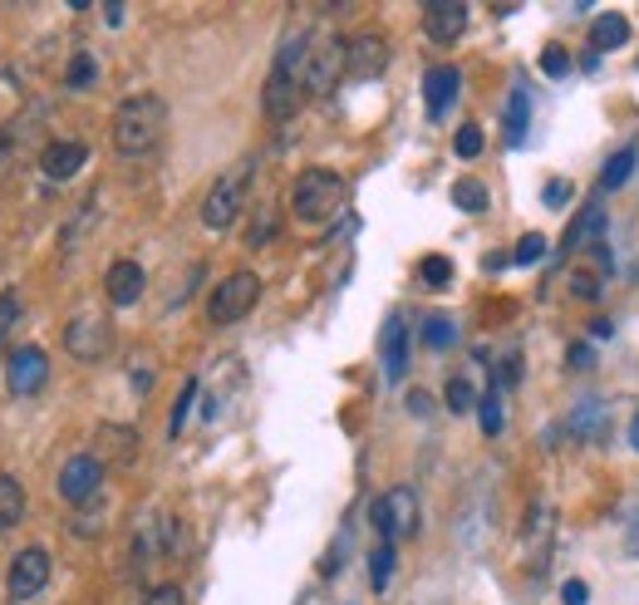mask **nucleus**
I'll return each instance as SVG.
<instances>
[{"label":"nucleus","mask_w":639,"mask_h":605,"mask_svg":"<svg viewBox=\"0 0 639 605\" xmlns=\"http://www.w3.org/2000/svg\"><path fill=\"white\" fill-rule=\"evenodd\" d=\"M629 40V21L619 11H610V15H600L595 25H590V45H595V55H605V50H619V45Z\"/></svg>","instance_id":"19"},{"label":"nucleus","mask_w":639,"mask_h":605,"mask_svg":"<svg viewBox=\"0 0 639 605\" xmlns=\"http://www.w3.org/2000/svg\"><path fill=\"white\" fill-rule=\"evenodd\" d=\"M452 340H458V330H452V320H442V316L423 320V345H428V349H448Z\"/></svg>","instance_id":"30"},{"label":"nucleus","mask_w":639,"mask_h":605,"mask_svg":"<svg viewBox=\"0 0 639 605\" xmlns=\"http://www.w3.org/2000/svg\"><path fill=\"white\" fill-rule=\"evenodd\" d=\"M600 237H605V207H600V202H590V207L580 212V222H576V227H570V251L595 247Z\"/></svg>","instance_id":"21"},{"label":"nucleus","mask_w":639,"mask_h":605,"mask_svg":"<svg viewBox=\"0 0 639 605\" xmlns=\"http://www.w3.org/2000/svg\"><path fill=\"white\" fill-rule=\"evenodd\" d=\"M477 418H482V434H487V438H497L501 428H507V408H501L497 389H487V394L477 399Z\"/></svg>","instance_id":"24"},{"label":"nucleus","mask_w":639,"mask_h":605,"mask_svg":"<svg viewBox=\"0 0 639 605\" xmlns=\"http://www.w3.org/2000/svg\"><path fill=\"white\" fill-rule=\"evenodd\" d=\"M88 163V149L79 139H64V143H49L45 153H39V173L45 178H55V182H64V178H74L79 168Z\"/></svg>","instance_id":"14"},{"label":"nucleus","mask_w":639,"mask_h":605,"mask_svg":"<svg viewBox=\"0 0 639 605\" xmlns=\"http://www.w3.org/2000/svg\"><path fill=\"white\" fill-rule=\"evenodd\" d=\"M340 202H344V182L330 168H305L291 182V212L300 222H330L340 212Z\"/></svg>","instance_id":"2"},{"label":"nucleus","mask_w":639,"mask_h":605,"mask_svg":"<svg viewBox=\"0 0 639 605\" xmlns=\"http://www.w3.org/2000/svg\"><path fill=\"white\" fill-rule=\"evenodd\" d=\"M383 375H389V384H399L403 375H409V325H403V316H389L383 320Z\"/></svg>","instance_id":"15"},{"label":"nucleus","mask_w":639,"mask_h":605,"mask_svg":"<svg viewBox=\"0 0 639 605\" xmlns=\"http://www.w3.org/2000/svg\"><path fill=\"white\" fill-rule=\"evenodd\" d=\"M452 153H458V158H477L482 153V129L477 123H462L458 139H452Z\"/></svg>","instance_id":"35"},{"label":"nucleus","mask_w":639,"mask_h":605,"mask_svg":"<svg viewBox=\"0 0 639 605\" xmlns=\"http://www.w3.org/2000/svg\"><path fill=\"white\" fill-rule=\"evenodd\" d=\"M143 605H182V591H177L173 581H167V585H153V591L143 595Z\"/></svg>","instance_id":"36"},{"label":"nucleus","mask_w":639,"mask_h":605,"mask_svg":"<svg viewBox=\"0 0 639 605\" xmlns=\"http://www.w3.org/2000/svg\"><path fill=\"white\" fill-rule=\"evenodd\" d=\"M25 517V487L15 477H0V526H15Z\"/></svg>","instance_id":"22"},{"label":"nucleus","mask_w":639,"mask_h":605,"mask_svg":"<svg viewBox=\"0 0 639 605\" xmlns=\"http://www.w3.org/2000/svg\"><path fill=\"white\" fill-rule=\"evenodd\" d=\"M94 80H98V60L88 50H79L74 60H69V70H64V84L69 90H88Z\"/></svg>","instance_id":"26"},{"label":"nucleus","mask_w":639,"mask_h":605,"mask_svg":"<svg viewBox=\"0 0 639 605\" xmlns=\"http://www.w3.org/2000/svg\"><path fill=\"white\" fill-rule=\"evenodd\" d=\"M246 178H251V163H236L232 173H222L212 182V192L202 202V227H212V232L232 227L236 212H241V198H246Z\"/></svg>","instance_id":"5"},{"label":"nucleus","mask_w":639,"mask_h":605,"mask_svg":"<svg viewBox=\"0 0 639 605\" xmlns=\"http://www.w3.org/2000/svg\"><path fill=\"white\" fill-rule=\"evenodd\" d=\"M452 202H458L462 212H487V188H482L477 178H458L452 182Z\"/></svg>","instance_id":"25"},{"label":"nucleus","mask_w":639,"mask_h":605,"mask_svg":"<svg viewBox=\"0 0 639 605\" xmlns=\"http://www.w3.org/2000/svg\"><path fill=\"white\" fill-rule=\"evenodd\" d=\"M344 60H350V45L340 40V35H320V40H310V55H305V64H300V90L305 94H330L334 90V80H340V70H344Z\"/></svg>","instance_id":"4"},{"label":"nucleus","mask_w":639,"mask_h":605,"mask_svg":"<svg viewBox=\"0 0 639 605\" xmlns=\"http://www.w3.org/2000/svg\"><path fill=\"white\" fill-rule=\"evenodd\" d=\"M442 399H448V408H452V414H468V408L472 404H477V389H472V379H448V394H442Z\"/></svg>","instance_id":"31"},{"label":"nucleus","mask_w":639,"mask_h":605,"mask_svg":"<svg viewBox=\"0 0 639 605\" xmlns=\"http://www.w3.org/2000/svg\"><path fill=\"white\" fill-rule=\"evenodd\" d=\"M5 384H10V394L15 399L39 394V389L49 384V355L39 345H20L15 355H10V365H5Z\"/></svg>","instance_id":"9"},{"label":"nucleus","mask_w":639,"mask_h":605,"mask_svg":"<svg viewBox=\"0 0 639 605\" xmlns=\"http://www.w3.org/2000/svg\"><path fill=\"white\" fill-rule=\"evenodd\" d=\"M143 286H147V276H143V266H138V261H114V266H108L104 290H108V300H114V306H133V300L143 296Z\"/></svg>","instance_id":"16"},{"label":"nucleus","mask_w":639,"mask_h":605,"mask_svg":"<svg viewBox=\"0 0 639 605\" xmlns=\"http://www.w3.org/2000/svg\"><path fill=\"white\" fill-rule=\"evenodd\" d=\"M256 300H261V276H256V271H236V276H226L222 286L206 296V320H212V325H236L241 316H251Z\"/></svg>","instance_id":"3"},{"label":"nucleus","mask_w":639,"mask_h":605,"mask_svg":"<svg viewBox=\"0 0 639 605\" xmlns=\"http://www.w3.org/2000/svg\"><path fill=\"white\" fill-rule=\"evenodd\" d=\"M423 31H428L433 45H452L468 31V5L462 0H433V5H423Z\"/></svg>","instance_id":"11"},{"label":"nucleus","mask_w":639,"mask_h":605,"mask_svg":"<svg viewBox=\"0 0 639 605\" xmlns=\"http://www.w3.org/2000/svg\"><path fill=\"white\" fill-rule=\"evenodd\" d=\"M192 399H197V379H187L182 384V394H177V404H173V414H167V434H182V424H187V414H192Z\"/></svg>","instance_id":"32"},{"label":"nucleus","mask_w":639,"mask_h":605,"mask_svg":"<svg viewBox=\"0 0 639 605\" xmlns=\"http://www.w3.org/2000/svg\"><path fill=\"white\" fill-rule=\"evenodd\" d=\"M15 320H20V296H15V290H0V349H5Z\"/></svg>","instance_id":"34"},{"label":"nucleus","mask_w":639,"mask_h":605,"mask_svg":"<svg viewBox=\"0 0 639 605\" xmlns=\"http://www.w3.org/2000/svg\"><path fill=\"white\" fill-rule=\"evenodd\" d=\"M541 257H546V237H541V232H526V237L511 247V261H517V266H536Z\"/></svg>","instance_id":"29"},{"label":"nucleus","mask_w":639,"mask_h":605,"mask_svg":"<svg viewBox=\"0 0 639 605\" xmlns=\"http://www.w3.org/2000/svg\"><path fill=\"white\" fill-rule=\"evenodd\" d=\"M570 290H576V296H585V300H595V276H585V271H576V276H570Z\"/></svg>","instance_id":"39"},{"label":"nucleus","mask_w":639,"mask_h":605,"mask_svg":"<svg viewBox=\"0 0 639 605\" xmlns=\"http://www.w3.org/2000/svg\"><path fill=\"white\" fill-rule=\"evenodd\" d=\"M541 70H546L551 80H566L570 74V50L566 45H546V50H541Z\"/></svg>","instance_id":"33"},{"label":"nucleus","mask_w":639,"mask_h":605,"mask_svg":"<svg viewBox=\"0 0 639 605\" xmlns=\"http://www.w3.org/2000/svg\"><path fill=\"white\" fill-rule=\"evenodd\" d=\"M98 483H104V458L98 453H74L64 467H59V497H64V502L94 497Z\"/></svg>","instance_id":"10"},{"label":"nucleus","mask_w":639,"mask_h":605,"mask_svg":"<svg viewBox=\"0 0 639 605\" xmlns=\"http://www.w3.org/2000/svg\"><path fill=\"white\" fill-rule=\"evenodd\" d=\"M629 443H635V453H639V414H635V424H629Z\"/></svg>","instance_id":"42"},{"label":"nucleus","mask_w":639,"mask_h":605,"mask_svg":"<svg viewBox=\"0 0 639 605\" xmlns=\"http://www.w3.org/2000/svg\"><path fill=\"white\" fill-rule=\"evenodd\" d=\"M570 202V182L566 178H551L546 182V207H566Z\"/></svg>","instance_id":"37"},{"label":"nucleus","mask_w":639,"mask_h":605,"mask_svg":"<svg viewBox=\"0 0 639 605\" xmlns=\"http://www.w3.org/2000/svg\"><path fill=\"white\" fill-rule=\"evenodd\" d=\"M566 365H580V369H590V365H595V355H590L585 345H570V349H566Z\"/></svg>","instance_id":"40"},{"label":"nucleus","mask_w":639,"mask_h":605,"mask_svg":"<svg viewBox=\"0 0 639 605\" xmlns=\"http://www.w3.org/2000/svg\"><path fill=\"white\" fill-rule=\"evenodd\" d=\"M526 123H531V90H526V80H517L511 84V99H507V143L511 149L526 139Z\"/></svg>","instance_id":"18"},{"label":"nucleus","mask_w":639,"mask_h":605,"mask_svg":"<svg viewBox=\"0 0 639 605\" xmlns=\"http://www.w3.org/2000/svg\"><path fill=\"white\" fill-rule=\"evenodd\" d=\"M64 349L74 359H104L108 349H114V325H108V316H74L64 325Z\"/></svg>","instance_id":"7"},{"label":"nucleus","mask_w":639,"mask_h":605,"mask_svg":"<svg viewBox=\"0 0 639 605\" xmlns=\"http://www.w3.org/2000/svg\"><path fill=\"white\" fill-rule=\"evenodd\" d=\"M551 522H556L551 502H536V507H531V522H526V546H531V551H536V566L546 561V551H551Z\"/></svg>","instance_id":"20"},{"label":"nucleus","mask_w":639,"mask_h":605,"mask_svg":"<svg viewBox=\"0 0 639 605\" xmlns=\"http://www.w3.org/2000/svg\"><path fill=\"white\" fill-rule=\"evenodd\" d=\"M418 281H423L428 290H442V286L452 281V261H448V257H423V261H418Z\"/></svg>","instance_id":"27"},{"label":"nucleus","mask_w":639,"mask_h":605,"mask_svg":"<svg viewBox=\"0 0 639 605\" xmlns=\"http://www.w3.org/2000/svg\"><path fill=\"white\" fill-rule=\"evenodd\" d=\"M560 601H566V605H585L590 601V585L585 581H566V585H560Z\"/></svg>","instance_id":"38"},{"label":"nucleus","mask_w":639,"mask_h":605,"mask_svg":"<svg viewBox=\"0 0 639 605\" xmlns=\"http://www.w3.org/2000/svg\"><path fill=\"white\" fill-rule=\"evenodd\" d=\"M458 90H462V74L452 64H438V70L423 74V99H428V119H442V114L458 104Z\"/></svg>","instance_id":"12"},{"label":"nucleus","mask_w":639,"mask_h":605,"mask_svg":"<svg viewBox=\"0 0 639 605\" xmlns=\"http://www.w3.org/2000/svg\"><path fill=\"white\" fill-rule=\"evenodd\" d=\"M389 576H393V542H379L374 546V556H369V585L374 591H383Z\"/></svg>","instance_id":"28"},{"label":"nucleus","mask_w":639,"mask_h":605,"mask_svg":"<svg viewBox=\"0 0 639 605\" xmlns=\"http://www.w3.org/2000/svg\"><path fill=\"white\" fill-rule=\"evenodd\" d=\"M45 581H49V556L39 546H25V551H15V561L5 571V595L10 601H35L45 591Z\"/></svg>","instance_id":"8"},{"label":"nucleus","mask_w":639,"mask_h":605,"mask_svg":"<svg viewBox=\"0 0 639 605\" xmlns=\"http://www.w3.org/2000/svg\"><path fill=\"white\" fill-rule=\"evenodd\" d=\"M300 80H291V74H271L265 80V94H261V104H265V114L271 119H291L295 109H300Z\"/></svg>","instance_id":"17"},{"label":"nucleus","mask_w":639,"mask_h":605,"mask_svg":"<svg viewBox=\"0 0 639 605\" xmlns=\"http://www.w3.org/2000/svg\"><path fill=\"white\" fill-rule=\"evenodd\" d=\"M409 408L413 414H433V399L428 394H409Z\"/></svg>","instance_id":"41"},{"label":"nucleus","mask_w":639,"mask_h":605,"mask_svg":"<svg viewBox=\"0 0 639 605\" xmlns=\"http://www.w3.org/2000/svg\"><path fill=\"white\" fill-rule=\"evenodd\" d=\"M383 64H389V45H383L379 35H359V40H350V60H344V70H350L354 80H379Z\"/></svg>","instance_id":"13"},{"label":"nucleus","mask_w":639,"mask_h":605,"mask_svg":"<svg viewBox=\"0 0 639 605\" xmlns=\"http://www.w3.org/2000/svg\"><path fill=\"white\" fill-rule=\"evenodd\" d=\"M635 158H639V153H635V149H619V153H615V158H610V163H605V173H600V188H605V192L625 188V182H629V173H635Z\"/></svg>","instance_id":"23"},{"label":"nucleus","mask_w":639,"mask_h":605,"mask_svg":"<svg viewBox=\"0 0 639 605\" xmlns=\"http://www.w3.org/2000/svg\"><path fill=\"white\" fill-rule=\"evenodd\" d=\"M369 522H374V532H379V542H399V536H409L413 526H418V497H413L409 487H393V493H383L379 502L369 507Z\"/></svg>","instance_id":"6"},{"label":"nucleus","mask_w":639,"mask_h":605,"mask_svg":"<svg viewBox=\"0 0 639 605\" xmlns=\"http://www.w3.org/2000/svg\"><path fill=\"white\" fill-rule=\"evenodd\" d=\"M167 133V104L157 94H133L114 114V149L123 158H147Z\"/></svg>","instance_id":"1"}]
</instances>
